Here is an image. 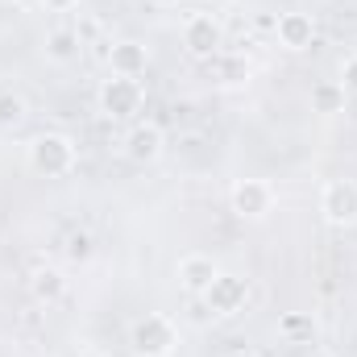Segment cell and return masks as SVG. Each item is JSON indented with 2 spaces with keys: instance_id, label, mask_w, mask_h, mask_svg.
<instances>
[{
  "instance_id": "23",
  "label": "cell",
  "mask_w": 357,
  "mask_h": 357,
  "mask_svg": "<svg viewBox=\"0 0 357 357\" xmlns=\"http://www.w3.org/2000/svg\"><path fill=\"white\" fill-rule=\"evenodd\" d=\"M150 4H158V8H171V4H178V0H150Z\"/></svg>"
},
{
  "instance_id": "16",
  "label": "cell",
  "mask_w": 357,
  "mask_h": 357,
  "mask_svg": "<svg viewBox=\"0 0 357 357\" xmlns=\"http://www.w3.org/2000/svg\"><path fill=\"white\" fill-rule=\"evenodd\" d=\"M212 63V75H216V84H225V88H237V84H245L250 79V59L245 54H216V59H208Z\"/></svg>"
},
{
  "instance_id": "22",
  "label": "cell",
  "mask_w": 357,
  "mask_h": 357,
  "mask_svg": "<svg viewBox=\"0 0 357 357\" xmlns=\"http://www.w3.org/2000/svg\"><path fill=\"white\" fill-rule=\"evenodd\" d=\"M225 357H258L254 349H233V354H225Z\"/></svg>"
},
{
  "instance_id": "12",
  "label": "cell",
  "mask_w": 357,
  "mask_h": 357,
  "mask_svg": "<svg viewBox=\"0 0 357 357\" xmlns=\"http://www.w3.org/2000/svg\"><path fill=\"white\" fill-rule=\"evenodd\" d=\"M307 104H312L316 116H337V112H345L349 96L341 88V79H316L312 91H307Z\"/></svg>"
},
{
  "instance_id": "25",
  "label": "cell",
  "mask_w": 357,
  "mask_h": 357,
  "mask_svg": "<svg viewBox=\"0 0 357 357\" xmlns=\"http://www.w3.org/2000/svg\"><path fill=\"white\" fill-rule=\"evenodd\" d=\"M0 4H17V0H0Z\"/></svg>"
},
{
  "instance_id": "14",
  "label": "cell",
  "mask_w": 357,
  "mask_h": 357,
  "mask_svg": "<svg viewBox=\"0 0 357 357\" xmlns=\"http://www.w3.org/2000/svg\"><path fill=\"white\" fill-rule=\"evenodd\" d=\"M79 46H84V38H79V29H50L46 33V59L50 63H75L79 59Z\"/></svg>"
},
{
  "instance_id": "21",
  "label": "cell",
  "mask_w": 357,
  "mask_h": 357,
  "mask_svg": "<svg viewBox=\"0 0 357 357\" xmlns=\"http://www.w3.org/2000/svg\"><path fill=\"white\" fill-rule=\"evenodd\" d=\"M75 4H79V0H42V8H46V13H71Z\"/></svg>"
},
{
  "instance_id": "9",
  "label": "cell",
  "mask_w": 357,
  "mask_h": 357,
  "mask_svg": "<svg viewBox=\"0 0 357 357\" xmlns=\"http://www.w3.org/2000/svg\"><path fill=\"white\" fill-rule=\"evenodd\" d=\"M274 33H278V46H282V50L303 54V50H312V46H316V17H312V13L291 8V13H282V17H278Z\"/></svg>"
},
{
  "instance_id": "3",
  "label": "cell",
  "mask_w": 357,
  "mask_h": 357,
  "mask_svg": "<svg viewBox=\"0 0 357 357\" xmlns=\"http://www.w3.org/2000/svg\"><path fill=\"white\" fill-rule=\"evenodd\" d=\"M142 104H146V88H142V79L112 75V79L100 84V112L112 116V121H129V116H137Z\"/></svg>"
},
{
  "instance_id": "2",
  "label": "cell",
  "mask_w": 357,
  "mask_h": 357,
  "mask_svg": "<svg viewBox=\"0 0 357 357\" xmlns=\"http://www.w3.org/2000/svg\"><path fill=\"white\" fill-rule=\"evenodd\" d=\"M129 345H133V357H171L178 345L175 324L158 312H146L142 320H133L129 328Z\"/></svg>"
},
{
  "instance_id": "11",
  "label": "cell",
  "mask_w": 357,
  "mask_h": 357,
  "mask_svg": "<svg viewBox=\"0 0 357 357\" xmlns=\"http://www.w3.org/2000/svg\"><path fill=\"white\" fill-rule=\"evenodd\" d=\"M108 67H112V75L142 79L146 67H150V50H146L142 42H112V50H108Z\"/></svg>"
},
{
  "instance_id": "20",
  "label": "cell",
  "mask_w": 357,
  "mask_h": 357,
  "mask_svg": "<svg viewBox=\"0 0 357 357\" xmlns=\"http://www.w3.org/2000/svg\"><path fill=\"white\" fill-rule=\"evenodd\" d=\"M341 88H345V96H357V54H349L341 67Z\"/></svg>"
},
{
  "instance_id": "8",
  "label": "cell",
  "mask_w": 357,
  "mask_h": 357,
  "mask_svg": "<svg viewBox=\"0 0 357 357\" xmlns=\"http://www.w3.org/2000/svg\"><path fill=\"white\" fill-rule=\"evenodd\" d=\"M125 154H129V162L150 167V162H158V158L167 154V133H162L154 121H142V125H133V129L125 133Z\"/></svg>"
},
{
  "instance_id": "6",
  "label": "cell",
  "mask_w": 357,
  "mask_h": 357,
  "mask_svg": "<svg viewBox=\"0 0 357 357\" xmlns=\"http://www.w3.org/2000/svg\"><path fill=\"white\" fill-rule=\"evenodd\" d=\"M229 204H233V212L241 220H266L270 212H274V187H270L266 178H241L233 187Z\"/></svg>"
},
{
  "instance_id": "13",
  "label": "cell",
  "mask_w": 357,
  "mask_h": 357,
  "mask_svg": "<svg viewBox=\"0 0 357 357\" xmlns=\"http://www.w3.org/2000/svg\"><path fill=\"white\" fill-rule=\"evenodd\" d=\"M278 337L287 345H312L316 341V320L312 312H282L278 316Z\"/></svg>"
},
{
  "instance_id": "7",
  "label": "cell",
  "mask_w": 357,
  "mask_h": 357,
  "mask_svg": "<svg viewBox=\"0 0 357 357\" xmlns=\"http://www.w3.org/2000/svg\"><path fill=\"white\" fill-rule=\"evenodd\" d=\"M320 212L328 225H357V183L354 178H328L320 191Z\"/></svg>"
},
{
  "instance_id": "17",
  "label": "cell",
  "mask_w": 357,
  "mask_h": 357,
  "mask_svg": "<svg viewBox=\"0 0 357 357\" xmlns=\"http://www.w3.org/2000/svg\"><path fill=\"white\" fill-rule=\"evenodd\" d=\"M29 116V104L21 91H0V133H17Z\"/></svg>"
},
{
  "instance_id": "24",
  "label": "cell",
  "mask_w": 357,
  "mask_h": 357,
  "mask_svg": "<svg viewBox=\"0 0 357 357\" xmlns=\"http://www.w3.org/2000/svg\"><path fill=\"white\" fill-rule=\"evenodd\" d=\"M307 357H333V354H324V349H312V354H307Z\"/></svg>"
},
{
  "instance_id": "19",
  "label": "cell",
  "mask_w": 357,
  "mask_h": 357,
  "mask_svg": "<svg viewBox=\"0 0 357 357\" xmlns=\"http://www.w3.org/2000/svg\"><path fill=\"white\" fill-rule=\"evenodd\" d=\"M63 254H67V262H71V266H84V262H91V254H96V241H91V233L75 229V233L67 237Z\"/></svg>"
},
{
  "instance_id": "15",
  "label": "cell",
  "mask_w": 357,
  "mask_h": 357,
  "mask_svg": "<svg viewBox=\"0 0 357 357\" xmlns=\"http://www.w3.org/2000/svg\"><path fill=\"white\" fill-rule=\"evenodd\" d=\"M29 291H33V299H38V303H59V299L67 295V278H63V270L42 266V270H33Z\"/></svg>"
},
{
  "instance_id": "4",
  "label": "cell",
  "mask_w": 357,
  "mask_h": 357,
  "mask_svg": "<svg viewBox=\"0 0 357 357\" xmlns=\"http://www.w3.org/2000/svg\"><path fill=\"white\" fill-rule=\"evenodd\" d=\"M204 303H208V312L220 316V320L245 312V303H250V278H245V274H225V270H220V274L212 278V287L204 291Z\"/></svg>"
},
{
  "instance_id": "10",
  "label": "cell",
  "mask_w": 357,
  "mask_h": 357,
  "mask_svg": "<svg viewBox=\"0 0 357 357\" xmlns=\"http://www.w3.org/2000/svg\"><path fill=\"white\" fill-rule=\"evenodd\" d=\"M216 274H220V266H216L208 254H187V258L178 262V287H183L187 295H204Z\"/></svg>"
},
{
  "instance_id": "5",
  "label": "cell",
  "mask_w": 357,
  "mask_h": 357,
  "mask_svg": "<svg viewBox=\"0 0 357 357\" xmlns=\"http://www.w3.org/2000/svg\"><path fill=\"white\" fill-rule=\"evenodd\" d=\"M183 46H187V54H195V59H216L220 46H225L220 21H216L212 13H191V17L183 21Z\"/></svg>"
},
{
  "instance_id": "1",
  "label": "cell",
  "mask_w": 357,
  "mask_h": 357,
  "mask_svg": "<svg viewBox=\"0 0 357 357\" xmlns=\"http://www.w3.org/2000/svg\"><path fill=\"white\" fill-rule=\"evenodd\" d=\"M79 154H75V142L67 133H38L29 142V167L42 178H63L75 171Z\"/></svg>"
},
{
  "instance_id": "18",
  "label": "cell",
  "mask_w": 357,
  "mask_h": 357,
  "mask_svg": "<svg viewBox=\"0 0 357 357\" xmlns=\"http://www.w3.org/2000/svg\"><path fill=\"white\" fill-rule=\"evenodd\" d=\"M178 158L191 162V167H208V162H212L208 137H204V133H183V137H178Z\"/></svg>"
}]
</instances>
